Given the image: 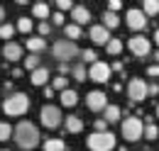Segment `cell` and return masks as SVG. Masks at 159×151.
I'll list each match as a JSON object with an SVG mask.
<instances>
[{"mask_svg": "<svg viewBox=\"0 0 159 151\" xmlns=\"http://www.w3.org/2000/svg\"><path fill=\"white\" fill-rule=\"evenodd\" d=\"M12 139L17 141V146H20V149L30 151V149H34V146L39 144V129H37V124H32L30 119H22L20 124L15 127Z\"/></svg>", "mask_w": 159, "mask_h": 151, "instance_id": "1", "label": "cell"}, {"mask_svg": "<svg viewBox=\"0 0 159 151\" xmlns=\"http://www.w3.org/2000/svg\"><path fill=\"white\" fill-rule=\"evenodd\" d=\"M52 56L57 58L59 63H69L71 58L81 56V49H79V44L71 41V39H57L52 44Z\"/></svg>", "mask_w": 159, "mask_h": 151, "instance_id": "2", "label": "cell"}, {"mask_svg": "<svg viewBox=\"0 0 159 151\" xmlns=\"http://www.w3.org/2000/svg\"><path fill=\"white\" fill-rule=\"evenodd\" d=\"M30 110V95L27 93H12L2 100V112L7 117H20Z\"/></svg>", "mask_w": 159, "mask_h": 151, "instance_id": "3", "label": "cell"}, {"mask_svg": "<svg viewBox=\"0 0 159 151\" xmlns=\"http://www.w3.org/2000/svg\"><path fill=\"white\" fill-rule=\"evenodd\" d=\"M86 146L91 151H113L115 149V134L113 132H93L86 139Z\"/></svg>", "mask_w": 159, "mask_h": 151, "instance_id": "4", "label": "cell"}, {"mask_svg": "<svg viewBox=\"0 0 159 151\" xmlns=\"http://www.w3.org/2000/svg\"><path fill=\"white\" fill-rule=\"evenodd\" d=\"M120 129H122V136L127 141H137V139H142V134H144V122L139 117H125Z\"/></svg>", "mask_w": 159, "mask_h": 151, "instance_id": "5", "label": "cell"}, {"mask_svg": "<svg viewBox=\"0 0 159 151\" xmlns=\"http://www.w3.org/2000/svg\"><path fill=\"white\" fill-rule=\"evenodd\" d=\"M39 119L47 129H57L61 124V110L57 105H49L47 102V105H42V110H39Z\"/></svg>", "mask_w": 159, "mask_h": 151, "instance_id": "6", "label": "cell"}, {"mask_svg": "<svg viewBox=\"0 0 159 151\" xmlns=\"http://www.w3.org/2000/svg\"><path fill=\"white\" fill-rule=\"evenodd\" d=\"M147 95H149V85H147L142 78H132V80L127 83V97H130L132 102H142Z\"/></svg>", "mask_w": 159, "mask_h": 151, "instance_id": "7", "label": "cell"}, {"mask_svg": "<svg viewBox=\"0 0 159 151\" xmlns=\"http://www.w3.org/2000/svg\"><path fill=\"white\" fill-rule=\"evenodd\" d=\"M125 22H127V27H130V29L139 32V29H144V27H147V15L142 12V7H130V10L125 12Z\"/></svg>", "mask_w": 159, "mask_h": 151, "instance_id": "8", "label": "cell"}, {"mask_svg": "<svg viewBox=\"0 0 159 151\" xmlns=\"http://www.w3.org/2000/svg\"><path fill=\"white\" fill-rule=\"evenodd\" d=\"M110 66L105 63V61H96L91 68H88V78L91 80H96V83H105V80H110Z\"/></svg>", "mask_w": 159, "mask_h": 151, "instance_id": "9", "label": "cell"}, {"mask_svg": "<svg viewBox=\"0 0 159 151\" xmlns=\"http://www.w3.org/2000/svg\"><path fill=\"white\" fill-rule=\"evenodd\" d=\"M127 46H130V51H132L135 56H147V54L152 51V46H149V39L142 37V34H135V37H130Z\"/></svg>", "mask_w": 159, "mask_h": 151, "instance_id": "10", "label": "cell"}, {"mask_svg": "<svg viewBox=\"0 0 159 151\" xmlns=\"http://www.w3.org/2000/svg\"><path fill=\"white\" fill-rule=\"evenodd\" d=\"M86 105H88V110L100 112V110H105V107H108V97H105L103 90H91V93L86 95Z\"/></svg>", "mask_w": 159, "mask_h": 151, "instance_id": "11", "label": "cell"}, {"mask_svg": "<svg viewBox=\"0 0 159 151\" xmlns=\"http://www.w3.org/2000/svg\"><path fill=\"white\" fill-rule=\"evenodd\" d=\"M88 34H91V39H93V44H103V46L113 39V37H110V29H108V27H103V24H93Z\"/></svg>", "mask_w": 159, "mask_h": 151, "instance_id": "12", "label": "cell"}, {"mask_svg": "<svg viewBox=\"0 0 159 151\" xmlns=\"http://www.w3.org/2000/svg\"><path fill=\"white\" fill-rule=\"evenodd\" d=\"M71 19H74V24H88L91 22V10L86 7V5H76L74 10H71Z\"/></svg>", "mask_w": 159, "mask_h": 151, "instance_id": "13", "label": "cell"}, {"mask_svg": "<svg viewBox=\"0 0 159 151\" xmlns=\"http://www.w3.org/2000/svg\"><path fill=\"white\" fill-rule=\"evenodd\" d=\"M2 56L7 58V61H17V58H22V46L17 44V41H5Z\"/></svg>", "mask_w": 159, "mask_h": 151, "instance_id": "14", "label": "cell"}, {"mask_svg": "<svg viewBox=\"0 0 159 151\" xmlns=\"http://www.w3.org/2000/svg\"><path fill=\"white\" fill-rule=\"evenodd\" d=\"M30 80H32V85H44V88H47V80H49V68H47V66H39L37 71H32V73H30Z\"/></svg>", "mask_w": 159, "mask_h": 151, "instance_id": "15", "label": "cell"}, {"mask_svg": "<svg viewBox=\"0 0 159 151\" xmlns=\"http://www.w3.org/2000/svg\"><path fill=\"white\" fill-rule=\"evenodd\" d=\"M64 124H66V132H71V134H79L81 129H83V119L76 117V114L66 117V119H64Z\"/></svg>", "mask_w": 159, "mask_h": 151, "instance_id": "16", "label": "cell"}, {"mask_svg": "<svg viewBox=\"0 0 159 151\" xmlns=\"http://www.w3.org/2000/svg\"><path fill=\"white\" fill-rule=\"evenodd\" d=\"M59 97H61V105H64V107H74V105L79 102V93H76L74 88H69V90H64V93H61Z\"/></svg>", "mask_w": 159, "mask_h": 151, "instance_id": "17", "label": "cell"}, {"mask_svg": "<svg viewBox=\"0 0 159 151\" xmlns=\"http://www.w3.org/2000/svg\"><path fill=\"white\" fill-rule=\"evenodd\" d=\"M32 15L44 22V19L52 15V12H49V5H47V2H34V5H32Z\"/></svg>", "mask_w": 159, "mask_h": 151, "instance_id": "18", "label": "cell"}, {"mask_svg": "<svg viewBox=\"0 0 159 151\" xmlns=\"http://www.w3.org/2000/svg\"><path fill=\"white\" fill-rule=\"evenodd\" d=\"M118 24H120L118 12H110V10H105V12H103V27H108V29H115Z\"/></svg>", "mask_w": 159, "mask_h": 151, "instance_id": "19", "label": "cell"}, {"mask_svg": "<svg viewBox=\"0 0 159 151\" xmlns=\"http://www.w3.org/2000/svg\"><path fill=\"white\" fill-rule=\"evenodd\" d=\"M27 49H30L32 54H39L42 49H47V41H44L42 37H30L27 39Z\"/></svg>", "mask_w": 159, "mask_h": 151, "instance_id": "20", "label": "cell"}, {"mask_svg": "<svg viewBox=\"0 0 159 151\" xmlns=\"http://www.w3.org/2000/svg\"><path fill=\"white\" fill-rule=\"evenodd\" d=\"M142 12H144L147 17L159 15V0H144V2H142Z\"/></svg>", "mask_w": 159, "mask_h": 151, "instance_id": "21", "label": "cell"}, {"mask_svg": "<svg viewBox=\"0 0 159 151\" xmlns=\"http://www.w3.org/2000/svg\"><path fill=\"white\" fill-rule=\"evenodd\" d=\"M71 76H74V80L83 83V80L88 78V71H86V63H76V66L71 68Z\"/></svg>", "mask_w": 159, "mask_h": 151, "instance_id": "22", "label": "cell"}, {"mask_svg": "<svg viewBox=\"0 0 159 151\" xmlns=\"http://www.w3.org/2000/svg\"><path fill=\"white\" fill-rule=\"evenodd\" d=\"M103 112H105V117H103L105 122H118V119H120V107H118V105H108Z\"/></svg>", "mask_w": 159, "mask_h": 151, "instance_id": "23", "label": "cell"}, {"mask_svg": "<svg viewBox=\"0 0 159 151\" xmlns=\"http://www.w3.org/2000/svg\"><path fill=\"white\" fill-rule=\"evenodd\" d=\"M44 151H66V144L61 139H47L44 141Z\"/></svg>", "mask_w": 159, "mask_h": 151, "instance_id": "24", "label": "cell"}, {"mask_svg": "<svg viewBox=\"0 0 159 151\" xmlns=\"http://www.w3.org/2000/svg\"><path fill=\"white\" fill-rule=\"evenodd\" d=\"M64 32H66V37L71 39V41H76V39L81 37V27H79V24H74V22L64 24Z\"/></svg>", "mask_w": 159, "mask_h": 151, "instance_id": "25", "label": "cell"}, {"mask_svg": "<svg viewBox=\"0 0 159 151\" xmlns=\"http://www.w3.org/2000/svg\"><path fill=\"white\" fill-rule=\"evenodd\" d=\"M105 51L113 54V56H118L120 51H122V39H110V41L105 44Z\"/></svg>", "mask_w": 159, "mask_h": 151, "instance_id": "26", "label": "cell"}, {"mask_svg": "<svg viewBox=\"0 0 159 151\" xmlns=\"http://www.w3.org/2000/svg\"><path fill=\"white\" fill-rule=\"evenodd\" d=\"M39 66H42V63H39V54H30V56L25 58V68H27L30 73H32V71H37Z\"/></svg>", "mask_w": 159, "mask_h": 151, "instance_id": "27", "label": "cell"}, {"mask_svg": "<svg viewBox=\"0 0 159 151\" xmlns=\"http://www.w3.org/2000/svg\"><path fill=\"white\" fill-rule=\"evenodd\" d=\"M52 88H54V90H61V93L69 90V78H66V76H57V78H52Z\"/></svg>", "mask_w": 159, "mask_h": 151, "instance_id": "28", "label": "cell"}, {"mask_svg": "<svg viewBox=\"0 0 159 151\" xmlns=\"http://www.w3.org/2000/svg\"><path fill=\"white\" fill-rule=\"evenodd\" d=\"M157 136H159V127L154 124V122L144 124V139H149V141H152V139H157Z\"/></svg>", "mask_w": 159, "mask_h": 151, "instance_id": "29", "label": "cell"}, {"mask_svg": "<svg viewBox=\"0 0 159 151\" xmlns=\"http://www.w3.org/2000/svg\"><path fill=\"white\" fill-rule=\"evenodd\" d=\"M15 29H17L15 24H10V22H2V24H0V37H2V39H10L12 34H15Z\"/></svg>", "mask_w": 159, "mask_h": 151, "instance_id": "30", "label": "cell"}, {"mask_svg": "<svg viewBox=\"0 0 159 151\" xmlns=\"http://www.w3.org/2000/svg\"><path fill=\"white\" fill-rule=\"evenodd\" d=\"M12 134H15V129H12L7 122H0V141H7Z\"/></svg>", "mask_w": 159, "mask_h": 151, "instance_id": "31", "label": "cell"}, {"mask_svg": "<svg viewBox=\"0 0 159 151\" xmlns=\"http://www.w3.org/2000/svg\"><path fill=\"white\" fill-rule=\"evenodd\" d=\"M81 58H83V63H91V66L98 61V56H96L93 49H83V51H81Z\"/></svg>", "mask_w": 159, "mask_h": 151, "instance_id": "32", "label": "cell"}, {"mask_svg": "<svg viewBox=\"0 0 159 151\" xmlns=\"http://www.w3.org/2000/svg\"><path fill=\"white\" fill-rule=\"evenodd\" d=\"M20 32H30L32 29V19L30 17H17V24H15Z\"/></svg>", "mask_w": 159, "mask_h": 151, "instance_id": "33", "label": "cell"}, {"mask_svg": "<svg viewBox=\"0 0 159 151\" xmlns=\"http://www.w3.org/2000/svg\"><path fill=\"white\" fill-rule=\"evenodd\" d=\"M57 7H59V12H61V10H74L76 5L71 0H57Z\"/></svg>", "mask_w": 159, "mask_h": 151, "instance_id": "34", "label": "cell"}, {"mask_svg": "<svg viewBox=\"0 0 159 151\" xmlns=\"http://www.w3.org/2000/svg\"><path fill=\"white\" fill-rule=\"evenodd\" d=\"M147 76H152V78H159V63H152V66H147Z\"/></svg>", "mask_w": 159, "mask_h": 151, "instance_id": "35", "label": "cell"}, {"mask_svg": "<svg viewBox=\"0 0 159 151\" xmlns=\"http://www.w3.org/2000/svg\"><path fill=\"white\" fill-rule=\"evenodd\" d=\"M49 32H52V24H49L47 19H44V22H39V34H42V37H44V34H49Z\"/></svg>", "mask_w": 159, "mask_h": 151, "instance_id": "36", "label": "cell"}, {"mask_svg": "<svg viewBox=\"0 0 159 151\" xmlns=\"http://www.w3.org/2000/svg\"><path fill=\"white\" fill-rule=\"evenodd\" d=\"M93 127H96V132H108V122H105V119H96Z\"/></svg>", "mask_w": 159, "mask_h": 151, "instance_id": "37", "label": "cell"}, {"mask_svg": "<svg viewBox=\"0 0 159 151\" xmlns=\"http://www.w3.org/2000/svg\"><path fill=\"white\" fill-rule=\"evenodd\" d=\"M120 7H122V2H120V0H110V2H108V10H110V12H118Z\"/></svg>", "mask_w": 159, "mask_h": 151, "instance_id": "38", "label": "cell"}, {"mask_svg": "<svg viewBox=\"0 0 159 151\" xmlns=\"http://www.w3.org/2000/svg\"><path fill=\"white\" fill-rule=\"evenodd\" d=\"M52 22H54V24H64V12H54V15H52Z\"/></svg>", "mask_w": 159, "mask_h": 151, "instance_id": "39", "label": "cell"}, {"mask_svg": "<svg viewBox=\"0 0 159 151\" xmlns=\"http://www.w3.org/2000/svg\"><path fill=\"white\" fill-rule=\"evenodd\" d=\"M69 71H71V66H69V63H59V76H66Z\"/></svg>", "mask_w": 159, "mask_h": 151, "instance_id": "40", "label": "cell"}, {"mask_svg": "<svg viewBox=\"0 0 159 151\" xmlns=\"http://www.w3.org/2000/svg\"><path fill=\"white\" fill-rule=\"evenodd\" d=\"M44 97H54V88H52V85L44 88Z\"/></svg>", "mask_w": 159, "mask_h": 151, "instance_id": "41", "label": "cell"}, {"mask_svg": "<svg viewBox=\"0 0 159 151\" xmlns=\"http://www.w3.org/2000/svg\"><path fill=\"white\" fill-rule=\"evenodd\" d=\"M159 93V85L157 83H149V95H157Z\"/></svg>", "mask_w": 159, "mask_h": 151, "instance_id": "42", "label": "cell"}, {"mask_svg": "<svg viewBox=\"0 0 159 151\" xmlns=\"http://www.w3.org/2000/svg\"><path fill=\"white\" fill-rule=\"evenodd\" d=\"M2 88H5V93L12 95V83H10V80H5V85H2Z\"/></svg>", "mask_w": 159, "mask_h": 151, "instance_id": "43", "label": "cell"}, {"mask_svg": "<svg viewBox=\"0 0 159 151\" xmlns=\"http://www.w3.org/2000/svg\"><path fill=\"white\" fill-rule=\"evenodd\" d=\"M110 68H113V71H122V63H120V61H115V63H113Z\"/></svg>", "mask_w": 159, "mask_h": 151, "instance_id": "44", "label": "cell"}, {"mask_svg": "<svg viewBox=\"0 0 159 151\" xmlns=\"http://www.w3.org/2000/svg\"><path fill=\"white\" fill-rule=\"evenodd\" d=\"M2 19H5V7L0 5V24H2Z\"/></svg>", "mask_w": 159, "mask_h": 151, "instance_id": "45", "label": "cell"}, {"mask_svg": "<svg viewBox=\"0 0 159 151\" xmlns=\"http://www.w3.org/2000/svg\"><path fill=\"white\" fill-rule=\"evenodd\" d=\"M154 41H157V44H159V29H157V32H154Z\"/></svg>", "mask_w": 159, "mask_h": 151, "instance_id": "46", "label": "cell"}, {"mask_svg": "<svg viewBox=\"0 0 159 151\" xmlns=\"http://www.w3.org/2000/svg\"><path fill=\"white\" fill-rule=\"evenodd\" d=\"M154 58H157V63H159V49H157V51H154Z\"/></svg>", "mask_w": 159, "mask_h": 151, "instance_id": "47", "label": "cell"}, {"mask_svg": "<svg viewBox=\"0 0 159 151\" xmlns=\"http://www.w3.org/2000/svg\"><path fill=\"white\" fill-rule=\"evenodd\" d=\"M157 117H159V105H157Z\"/></svg>", "mask_w": 159, "mask_h": 151, "instance_id": "48", "label": "cell"}, {"mask_svg": "<svg viewBox=\"0 0 159 151\" xmlns=\"http://www.w3.org/2000/svg\"><path fill=\"white\" fill-rule=\"evenodd\" d=\"M0 151H10V149H0Z\"/></svg>", "mask_w": 159, "mask_h": 151, "instance_id": "49", "label": "cell"}]
</instances>
